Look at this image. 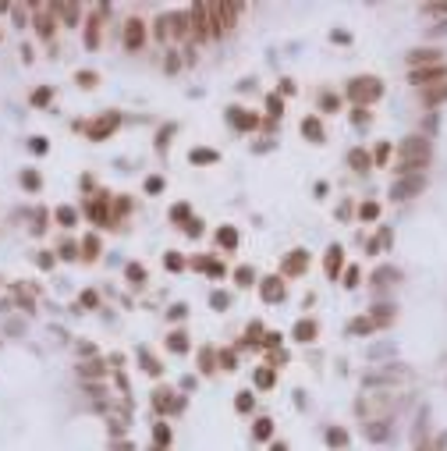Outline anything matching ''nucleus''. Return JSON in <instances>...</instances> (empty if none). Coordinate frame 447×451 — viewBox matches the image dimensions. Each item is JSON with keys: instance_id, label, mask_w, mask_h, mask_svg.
Here are the masks:
<instances>
[{"instance_id": "1", "label": "nucleus", "mask_w": 447, "mask_h": 451, "mask_svg": "<svg viewBox=\"0 0 447 451\" xmlns=\"http://www.w3.org/2000/svg\"><path fill=\"white\" fill-rule=\"evenodd\" d=\"M351 96L359 100V103H362V100H376V96H380V82H372V79H369V82H355V85H351Z\"/></svg>"}, {"instance_id": "2", "label": "nucleus", "mask_w": 447, "mask_h": 451, "mask_svg": "<svg viewBox=\"0 0 447 451\" xmlns=\"http://www.w3.org/2000/svg\"><path fill=\"white\" fill-rule=\"evenodd\" d=\"M419 188H422V178H408V182H401L394 188V195H397V199H408V195H415Z\"/></svg>"}, {"instance_id": "3", "label": "nucleus", "mask_w": 447, "mask_h": 451, "mask_svg": "<svg viewBox=\"0 0 447 451\" xmlns=\"http://www.w3.org/2000/svg\"><path fill=\"white\" fill-rule=\"evenodd\" d=\"M444 75V68H429V71H412V82L415 85H429V82H437Z\"/></svg>"}, {"instance_id": "4", "label": "nucleus", "mask_w": 447, "mask_h": 451, "mask_svg": "<svg viewBox=\"0 0 447 451\" xmlns=\"http://www.w3.org/2000/svg\"><path fill=\"white\" fill-rule=\"evenodd\" d=\"M139 43H142V25H139V22H131V25H128V47L135 50Z\"/></svg>"}, {"instance_id": "5", "label": "nucleus", "mask_w": 447, "mask_h": 451, "mask_svg": "<svg viewBox=\"0 0 447 451\" xmlns=\"http://www.w3.org/2000/svg\"><path fill=\"white\" fill-rule=\"evenodd\" d=\"M351 163H355V167H359V171H362V167H366V163H369V157L362 153V149H355V153H351Z\"/></svg>"}, {"instance_id": "6", "label": "nucleus", "mask_w": 447, "mask_h": 451, "mask_svg": "<svg viewBox=\"0 0 447 451\" xmlns=\"http://www.w3.org/2000/svg\"><path fill=\"white\" fill-rule=\"evenodd\" d=\"M337 266H341V252L334 249V252H330V256H326V270H330V274H334V270H337Z\"/></svg>"}, {"instance_id": "7", "label": "nucleus", "mask_w": 447, "mask_h": 451, "mask_svg": "<svg viewBox=\"0 0 447 451\" xmlns=\"http://www.w3.org/2000/svg\"><path fill=\"white\" fill-rule=\"evenodd\" d=\"M312 330H316L312 323H298V338H302V341H305V338H312Z\"/></svg>"}, {"instance_id": "8", "label": "nucleus", "mask_w": 447, "mask_h": 451, "mask_svg": "<svg viewBox=\"0 0 447 451\" xmlns=\"http://www.w3.org/2000/svg\"><path fill=\"white\" fill-rule=\"evenodd\" d=\"M305 135H312V139H320V125H316V121H305Z\"/></svg>"}, {"instance_id": "9", "label": "nucleus", "mask_w": 447, "mask_h": 451, "mask_svg": "<svg viewBox=\"0 0 447 451\" xmlns=\"http://www.w3.org/2000/svg\"><path fill=\"white\" fill-rule=\"evenodd\" d=\"M330 444H345V433H341V430H330Z\"/></svg>"}]
</instances>
